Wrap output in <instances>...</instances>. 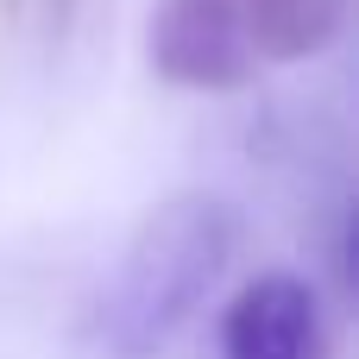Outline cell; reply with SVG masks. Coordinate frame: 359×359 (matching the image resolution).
Returning a JSON list of instances; mask_svg holds the SVG:
<instances>
[{
    "mask_svg": "<svg viewBox=\"0 0 359 359\" xmlns=\"http://www.w3.org/2000/svg\"><path fill=\"white\" fill-rule=\"evenodd\" d=\"M221 359H328L322 290L297 271H259L221 309Z\"/></svg>",
    "mask_w": 359,
    "mask_h": 359,
    "instance_id": "3",
    "label": "cell"
},
{
    "mask_svg": "<svg viewBox=\"0 0 359 359\" xmlns=\"http://www.w3.org/2000/svg\"><path fill=\"white\" fill-rule=\"evenodd\" d=\"M145 63L196 95H233L265 69L240 0H158L145 19Z\"/></svg>",
    "mask_w": 359,
    "mask_h": 359,
    "instance_id": "2",
    "label": "cell"
},
{
    "mask_svg": "<svg viewBox=\"0 0 359 359\" xmlns=\"http://www.w3.org/2000/svg\"><path fill=\"white\" fill-rule=\"evenodd\" d=\"M240 13H246V32L265 63L316 57L347 25V0H240Z\"/></svg>",
    "mask_w": 359,
    "mask_h": 359,
    "instance_id": "4",
    "label": "cell"
},
{
    "mask_svg": "<svg viewBox=\"0 0 359 359\" xmlns=\"http://www.w3.org/2000/svg\"><path fill=\"white\" fill-rule=\"evenodd\" d=\"M240 252V208L215 189L164 196L120 246L82 316L88 359H158L208 303Z\"/></svg>",
    "mask_w": 359,
    "mask_h": 359,
    "instance_id": "1",
    "label": "cell"
}]
</instances>
